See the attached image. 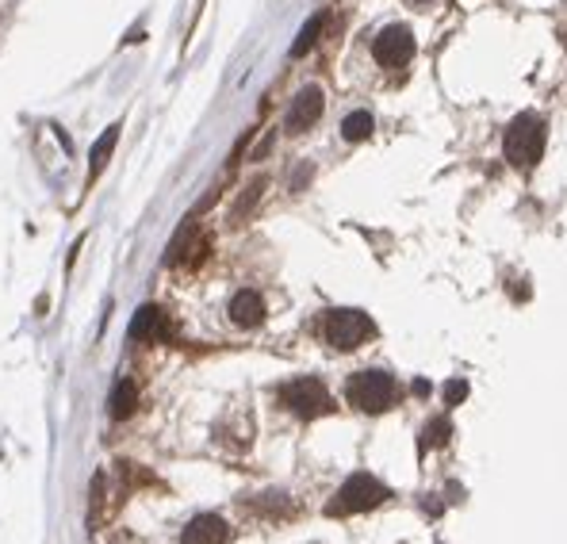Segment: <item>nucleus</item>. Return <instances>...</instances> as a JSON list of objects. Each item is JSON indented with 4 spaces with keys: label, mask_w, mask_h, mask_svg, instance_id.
Masks as SVG:
<instances>
[{
    "label": "nucleus",
    "mask_w": 567,
    "mask_h": 544,
    "mask_svg": "<svg viewBox=\"0 0 567 544\" xmlns=\"http://www.w3.org/2000/svg\"><path fill=\"white\" fill-rule=\"evenodd\" d=\"M322 120V88H303L300 96L292 100V111H288V131L292 135H303Z\"/></svg>",
    "instance_id": "0eeeda50"
},
{
    "label": "nucleus",
    "mask_w": 567,
    "mask_h": 544,
    "mask_svg": "<svg viewBox=\"0 0 567 544\" xmlns=\"http://www.w3.org/2000/svg\"><path fill=\"white\" fill-rule=\"evenodd\" d=\"M383 499H388V487H383L380 479H372L368 472H357L338 487V495H333L326 510L333 517H349V514H365L372 507H380Z\"/></svg>",
    "instance_id": "f03ea898"
},
{
    "label": "nucleus",
    "mask_w": 567,
    "mask_h": 544,
    "mask_svg": "<svg viewBox=\"0 0 567 544\" xmlns=\"http://www.w3.org/2000/svg\"><path fill=\"white\" fill-rule=\"evenodd\" d=\"M280 403L288 407L292 414H300L303 422L322 418V414H330V410H333L330 395H326V387H322L315 375H303V380L284 383V387H280Z\"/></svg>",
    "instance_id": "39448f33"
},
{
    "label": "nucleus",
    "mask_w": 567,
    "mask_h": 544,
    "mask_svg": "<svg viewBox=\"0 0 567 544\" xmlns=\"http://www.w3.org/2000/svg\"><path fill=\"white\" fill-rule=\"evenodd\" d=\"M372 127H376V120H372L368 111H353L341 120V138L345 142H365L372 135Z\"/></svg>",
    "instance_id": "ddd939ff"
},
{
    "label": "nucleus",
    "mask_w": 567,
    "mask_h": 544,
    "mask_svg": "<svg viewBox=\"0 0 567 544\" xmlns=\"http://www.w3.org/2000/svg\"><path fill=\"white\" fill-rule=\"evenodd\" d=\"M502 150H506V161L518 165V169L537 165V158L545 153V120H540L537 111H522L518 120L506 127V142H502Z\"/></svg>",
    "instance_id": "f257e3e1"
},
{
    "label": "nucleus",
    "mask_w": 567,
    "mask_h": 544,
    "mask_svg": "<svg viewBox=\"0 0 567 544\" xmlns=\"http://www.w3.org/2000/svg\"><path fill=\"white\" fill-rule=\"evenodd\" d=\"M230 322L242 330H253V326H261L265 322V300L257 292H238L234 300H230Z\"/></svg>",
    "instance_id": "9d476101"
},
{
    "label": "nucleus",
    "mask_w": 567,
    "mask_h": 544,
    "mask_svg": "<svg viewBox=\"0 0 567 544\" xmlns=\"http://www.w3.org/2000/svg\"><path fill=\"white\" fill-rule=\"evenodd\" d=\"M226 537H230V525L223 522V517L200 514V517H192V522L185 525L180 544H226Z\"/></svg>",
    "instance_id": "6e6552de"
},
{
    "label": "nucleus",
    "mask_w": 567,
    "mask_h": 544,
    "mask_svg": "<svg viewBox=\"0 0 567 544\" xmlns=\"http://www.w3.org/2000/svg\"><path fill=\"white\" fill-rule=\"evenodd\" d=\"M322 334L333 349H357L365 345L372 334H376V322H372L365 310H353V307H338L330 310L326 322H322Z\"/></svg>",
    "instance_id": "20e7f679"
},
{
    "label": "nucleus",
    "mask_w": 567,
    "mask_h": 544,
    "mask_svg": "<svg viewBox=\"0 0 567 544\" xmlns=\"http://www.w3.org/2000/svg\"><path fill=\"white\" fill-rule=\"evenodd\" d=\"M135 403H138V387L131 380H119L115 383V392H111V418H131L135 414Z\"/></svg>",
    "instance_id": "f8f14e48"
},
{
    "label": "nucleus",
    "mask_w": 567,
    "mask_h": 544,
    "mask_svg": "<svg viewBox=\"0 0 567 544\" xmlns=\"http://www.w3.org/2000/svg\"><path fill=\"white\" fill-rule=\"evenodd\" d=\"M131 338L135 342H161V338H169V318H165V310L161 307H153L146 303L135 315L131 322Z\"/></svg>",
    "instance_id": "1a4fd4ad"
},
{
    "label": "nucleus",
    "mask_w": 567,
    "mask_h": 544,
    "mask_svg": "<svg viewBox=\"0 0 567 544\" xmlns=\"http://www.w3.org/2000/svg\"><path fill=\"white\" fill-rule=\"evenodd\" d=\"M265 185H268V180H265V177H257V180H253V185H250V192H242V200H238V207H234V218H238V223H242V218H246V215L253 211V203H257V200H261V192H265Z\"/></svg>",
    "instance_id": "dca6fc26"
},
{
    "label": "nucleus",
    "mask_w": 567,
    "mask_h": 544,
    "mask_svg": "<svg viewBox=\"0 0 567 544\" xmlns=\"http://www.w3.org/2000/svg\"><path fill=\"white\" fill-rule=\"evenodd\" d=\"M115 142H119V123H111L104 135L96 138V146H93V165H88V185L104 173V165H108V158H111V150H115Z\"/></svg>",
    "instance_id": "9b49d317"
},
{
    "label": "nucleus",
    "mask_w": 567,
    "mask_h": 544,
    "mask_svg": "<svg viewBox=\"0 0 567 544\" xmlns=\"http://www.w3.org/2000/svg\"><path fill=\"white\" fill-rule=\"evenodd\" d=\"M372 54H376V62L383 70H403L410 58H415V35H410L407 28H383L376 35V43H372Z\"/></svg>",
    "instance_id": "423d86ee"
},
{
    "label": "nucleus",
    "mask_w": 567,
    "mask_h": 544,
    "mask_svg": "<svg viewBox=\"0 0 567 544\" xmlns=\"http://www.w3.org/2000/svg\"><path fill=\"white\" fill-rule=\"evenodd\" d=\"M448 433H453V425H448L445 418H433L430 425H425V433H422L418 449H422V452H430L433 445H445V441H448Z\"/></svg>",
    "instance_id": "2eb2a0df"
},
{
    "label": "nucleus",
    "mask_w": 567,
    "mask_h": 544,
    "mask_svg": "<svg viewBox=\"0 0 567 544\" xmlns=\"http://www.w3.org/2000/svg\"><path fill=\"white\" fill-rule=\"evenodd\" d=\"M322 23H326V20H322V16H311V20H307V23H303V31H300V38H295V43H292V58H303V54H307V50H311V46L318 43V31H322Z\"/></svg>",
    "instance_id": "4468645a"
},
{
    "label": "nucleus",
    "mask_w": 567,
    "mask_h": 544,
    "mask_svg": "<svg viewBox=\"0 0 567 544\" xmlns=\"http://www.w3.org/2000/svg\"><path fill=\"white\" fill-rule=\"evenodd\" d=\"M464 399H468V383H464V380H448L445 383V403L456 407V403H464Z\"/></svg>",
    "instance_id": "f3484780"
},
{
    "label": "nucleus",
    "mask_w": 567,
    "mask_h": 544,
    "mask_svg": "<svg viewBox=\"0 0 567 544\" xmlns=\"http://www.w3.org/2000/svg\"><path fill=\"white\" fill-rule=\"evenodd\" d=\"M345 395H349V403L360 407L365 414H383L395 403V380L383 368H365L345 383Z\"/></svg>",
    "instance_id": "7ed1b4c3"
}]
</instances>
